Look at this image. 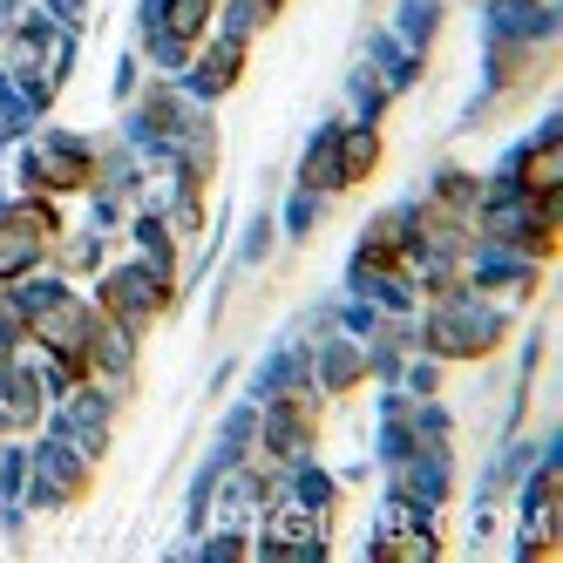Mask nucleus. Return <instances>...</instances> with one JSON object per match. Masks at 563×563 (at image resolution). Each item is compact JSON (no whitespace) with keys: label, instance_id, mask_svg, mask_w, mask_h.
<instances>
[{"label":"nucleus","instance_id":"nucleus-1","mask_svg":"<svg viewBox=\"0 0 563 563\" xmlns=\"http://www.w3.org/2000/svg\"><path fill=\"white\" fill-rule=\"evenodd\" d=\"M340 156H346V177H367V170H374V156H380L374 130H353V136L340 143Z\"/></svg>","mask_w":563,"mask_h":563},{"label":"nucleus","instance_id":"nucleus-2","mask_svg":"<svg viewBox=\"0 0 563 563\" xmlns=\"http://www.w3.org/2000/svg\"><path fill=\"white\" fill-rule=\"evenodd\" d=\"M27 258H34V238L21 224H8V231H0V272H21Z\"/></svg>","mask_w":563,"mask_h":563},{"label":"nucleus","instance_id":"nucleus-3","mask_svg":"<svg viewBox=\"0 0 563 563\" xmlns=\"http://www.w3.org/2000/svg\"><path fill=\"white\" fill-rule=\"evenodd\" d=\"M211 14V0H170V34H197Z\"/></svg>","mask_w":563,"mask_h":563},{"label":"nucleus","instance_id":"nucleus-4","mask_svg":"<svg viewBox=\"0 0 563 563\" xmlns=\"http://www.w3.org/2000/svg\"><path fill=\"white\" fill-rule=\"evenodd\" d=\"M522 184H530L537 197H550V184H556V150H543V156H530V170H522Z\"/></svg>","mask_w":563,"mask_h":563}]
</instances>
